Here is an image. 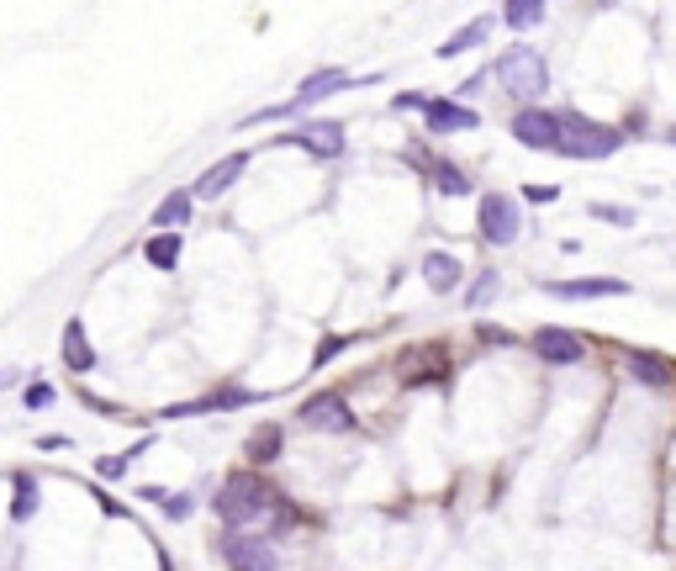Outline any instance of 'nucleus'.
<instances>
[{
  "label": "nucleus",
  "instance_id": "a878e982",
  "mask_svg": "<svg viewBox=\"0 0 676 571\" xmlns=\"http://www.w3.org/2000/svg\"><path fill=\"white\" fill-rule=\"evenodd\" d=\"M492 297H497V270H486L481 281H476L471 291H465V307H486Z\"/></svg>",
  "mask_w": 676,
  "mask_h": 571
},
{
  "label": "nucleus",
  "instance_id": "423d86ee",
  "mask_svg": "<svg viewBox=\"0 0 676 571\" xmlns=\"http://www.w3.org/2000/svg\"><path fill=\"white\" fill-rule=\"evenodd\" d=\"M513 138L534 154H560V112L523 106V112H513Z\"/></svg>",
  "mask_w": 676,
  "mask_h": 571
},
{
  "label": "nucleus",
  "instance_id": "cd10ccee",
  "mask_svg": "<svg viewBox=\"0 0 676 571\" xmlns=\"http://www.w3.org/2000/svg\"><path fill=\"white\" fill-rule=\"evenodd\" d=\"M344 349H349V339H344V334H338V339H333V334H328V339H323V344H317V355H312V365H328V360H333V355H344Z\"/></svg>",
  "mask_w": 676,
  "mask_h": 571
},
{
  "label": "nucleus",
  "instance_id": "2eb2a0df",
  "mask_svg": "<svg viewBox=\"0 0 676 571\" xmlns=\"http://www.w3.org/2000/svg\"><path fill=\"white\" fill-rule=\"evenodd\" d=\"M624 360H629V376L640 381V386H655V392H666V386L676 381L666 355H650V349H624Z\"/></svg>",
  "mask_w": 676,
  "mask_h": 571
},
{
  "label": "nucleus",
  "instance_id": "c756f323",
  "mask_svg": "<svg viewBox=\"0 0 676 571\" xmlns=\"http://www.w3.org/2000/svg\"><path fill=\"white\" fill-rule=\"evenodd\" d=\"M523 196H529L534 207H550V201L560 196V186H544V180H534V186H523Z\"/></svg>",
  "mask_w": 676,
  "mask_h": 571
},
{
  "label": "nucleus",
  "instance_id": "f3484780",
  "mask_svg": "<svg viewBox=\"0 0 676 571\" xmlns=\"http://www.w3.org/2000/svg\"><path fill=\"white\" fill-rule=\"evenodd\" d=\"M191 207H196L191 191H169L159 207H154V228H159V233H180L185 223H191Z\"/></svg>",
  "mask_w": 676,
  "mask_h": 571
},
{
  "label": "nucleus",
  "instance_id": "b1692460",
  "mask_svg": "<svg viewBox=\"0 0 676 571\" xmlns=\"http://www.w3.org/2000/svg\"><path fill=\"white\" fill-rule=\"evenodd\" d=\"M37 513V487H32V476H16V503H11V519L16 524H27Z\"/></svg>",
  "mask_w": 676,
  "mask_h": 571
},
{
  "label": "nucleus",
  "instance_id": "6ab92c4d",
  "mask_svg": "<svg viewBox=\"0 0 676 571\" xmlns=\"http://www.w3.org/2000/svg\"><path fill=\"white\" fill-rule=\"evenodd\" d=\"M428 180H434L439 196H471V175H465L455 159H434L428 164Z\"/></svg>",
  "mask_w": 676,
  "mask_h": 571
},
{
  "label": "nucleus",
  "instance_id": "39448f33",
  "mask_svg": "<svg viewBox=\"0 0 676 571\" xmlns=\"http://www.w3.org/2000/svg\"><path fill=\"white\" fill-rule=\"evenodd\" d=\"M476 228L486 244H513V238L523 233V212H518V201L513 196H497V191H486L481 196V207H476Z\"/></svg>",
  "mask_w": 676,
  "mask_h": 571
},
{
  "label": "nucleus",
  "instance_id": "aec40b11",
  "mask_svg": "<svg viewBox=\"0 0 676 571\" xmlns=\"http://www.w3.org/2000/svg\"><path fill=\"white\" fill-rule=\"evenodd\" d=\"M180 249H185L180 233H154V238L143 244V260L154 265V270H175V265H180Z\"/></svg>",
  "mask_w": 676,
  "mask_h": 571
},
{
  "label": "nucleus",
  "instance_id": "2f4dec72",
  "mask_svg": "<svg viewBox=\"0 0 676 571\" xmlns=\"http://www.w3.org/2000/svg\"><path fill=\"white\" fill-rule=\"evenodd\" d=\"M476 339H481V344H513V334H507V328H492V323H481Z\"/></svg>",
  "mask_w": 676,
  "mask_h": 571
},
{
  "label": "nucleus",
  "instance_id": "c85d7f7f",
  "mask_svg": "<svg viewBox=\"0 0 676 571\" xmlns=\"http://www.w3.org/2000/svg\"><path fill=\"white\" fill-rule=\"evenodd\" d=\"M133 460H138V450H127V455H106L96 471H101V476H122L127 466H133Z\"/></svg>",
  "mask_w": 676,
  "mask_h": 571
},
{
  "label": "nucleus",
  "instance_id": "ddd939ff",
  "mask_svg": "<svg viewBox=\"0 0 676 571\" xmlns=\"http://www.w3.org/2000/svg\"><path fill=\"white\" fill-rule=\"evenodd\" d=\"M254 392H243V386H217V392H206L196 402H180V408H169V418H191V413H233V408H254Z\"/></svg>",
  "mask_w": 676,
  "mask_h": 571
},
{
  "label": "nucleus",
  "instance_id": "f257e3e1",
  "mask_svg": "<svg viewBox=\"0 0 676 571\" xmlns=\"http://www.w3.org/2000/svg\"><path fill=\"white\" fill-rule=\"evenodd\" d=\"M212 513H217L228 529H254L259 519H270V513H286V508H280V497H275L270 482H259L254 471H238V476H228V482H222V492L212 497Z\"/></svg>",
  "mask_w": 676,
  "mask_h": 571
},
{
  "label": "nucleus",
  "instance_id": "473e14b6",
  "mask_svg": "<svg viewBox=\"0 0 676 571\" xmlns=\"http://www.w3.org/2000/svg\"><path fill=\"white\" fill-rule=\"evenodd\" d=\"M666 138H671V143H676V127H671V133H666Z\"/></svg>",
  "mask_w": 676,
  "mask_h": 571
},
{
  "label": "nucleus",
  "instance_id": "7c9ffc66",
  "mask_svg": "<svg viewBox=\"0 0 676 571\" xmlns=\"http://www.w3.org/2000/svg\"><path fill=\"white\" fill-rule=\"evenodd\" d=\"M428 101H434V96H423V90H402V96H397V112H428Z\"/></svg>",
  "mask_w": 676,
  "mask_h": 571
},
{
  "label": "nucleus",
  "instance_id": "1a4fd4ad",
  "mask_svg": "<svg viewBox=\"0 0 676 571\" xmlns=\"http://www.w3.org/2000/svg\"><path fill=\"white\" fill-rule=\"evenodd\" d=\"M544 291L560 302H603V297H629V281L613 275H587V281H544Z\"/></svg>",
  "mask_w": 676,
  "mask_h": 571
},
{
  "label": "nucleus",
  "instance_id": "4be33fe9",
  "mask_svg": "<svg viewBox=\"0 0 676 571\" xmlns=\"http://www.w3.org/2000/svg\"><path fill=\"white\" fill-rule=\"evenodd\" d=\"M486 32H492V22H486V16H481V22H471V27H460L455 38L439 43V59H455V53H465V48H481Z\"/></svg>",
  "mask_w": 676,
  "mask_h": 571
},
{
  "label": "nucleus",
  "instance_id": "bb28decb",
  "mask_svg": "<svg viewBox=\"0 0 676 571\" xmlns=\"http://www.w3.org/2000/svg\"><path fill=\"white\" fill-rule=\"evenodd\" d=\"M592 217H597V223H618V228H629V223H634V207H608V201H597Z\"/></svg>",
  "mask_w": 676,
  "mask_h": 571
},
{
  "label": "nucleus",
  "instance_id": "7ed1b4c3",
  "mask_svg": "<svg viewBox=\"0 0 676 571\" xmlns=\"http://www.w3.org/2000/svg\"><path fill=\"white\" fill-rule=\"evenodd\" d=\"M497 85L507 90L513 101H523V106H534L544 90H550V69H544V59L534 48H507L502 59H497Z\"/></svg>",
  "mask_w": 676,
  "mask_h": 571
},
{
  "label": "nucleus",
  "instance_id": "412c9836",
  "mask_svg": "<svg viewBox=\"0 0 676 571\" xmlns=\"http://www.w3.org/2000/svg\"><path fill=\"white\" fill-rule=\"evenodd\" d=\"M544 22V0H507L502 6V27H513V32H529Z\"/></svg>",
  "mask_w": 676,
  "mask_h": 571
},
{
  "label": "nucleus",
  "instance_id": "0eeeda50",
  "mask_svg": "<svg viewBox=\"0 0 676 571\" xmlns=\"http://www.w3.org/2000/svg\"><path fill=\"white\" fill-rule=\"evenodd\" d=\"M529 349H534L544 365H555V371H560V365H581V360H587V339L571 334V328H555V323L550 328H534Z\"/></svg>",
  "mask_w": 676,
  "mask_h": 571
},
{
  "label": "nucleus",
  "instance_id": "72a5a7b5",
  "mask_svg": "<svg viewBox=\"0 0 676 571\" xmlns=\"http://www.w3.org/2000/svg\"><path fill=\"white\" fill-rule=\"evenodd\" d=\"M164 571H175V566H169V561H164Z\"/></svg>",
  "mask_w": 676,
  "mask_h": 571
},
{
  "label": "nucleus",
  "instance_id": "5701e85b",
  "mask_svg": "<svg viewBox=\"0 0 676 571\" xmlns=\"http://www.w3.org/2000/svg\"><path fill=\"white\" fill-rule=\"evenodd\" d=\"M143 497H148V503H159L169 519H191V513H196V497H169L164 487H143Z\"/></svg>",
  "mask_w": 676,
  "mask_h": 571
},
{
  "label": "nucleus",
  "instance_id": "393cba45",
  "mask_svg": "<svg viewBox=\"0 0 676 571\" xmlns=\"http://www.w3.org/2000/svg\"><path fill=\"white\" fill-rule=\"evenodd\" d=\"M53 397H59V392H53V381H27V392H22V402H27L32 413L53 408Z\"/></svg>",
  "mask_w": 676,
  "mask_h": 571
},
{
  "label": "nucleus",
  "instance_id": "4468645a",
  "mask_svg": "<svg viewBox=\"0 0 676 571\" xmlns=\"http://www.w3.org/2000/svg\"><path fill=\"white\" fill-rule=\"evenodd\" d=\"M59 355H64V365L74 376H90L96 371V344L85 339V323L80 318H69L64 323V334H59Z\"/></svg>",
  "mask_w": 676,
  "mask_h": 571
},
{
  "label": "nucleus",
  "instance_id": "9b49d317",
  "mask_svg": "<svg viewBox=\"0 0 676 571\" xmlns=\"http://www.w3.org/2000/svg\"><path fill=\"white\" fill-rule=\"evenodd\" d=\"M423 122H428V133L449 138V133H471V127H481V112H471L465 101L434 96V101H428V112H423Z\"/></svg>",
  "mask_w": 676,
  "mask_h": 571
},
{
  "label": "nucleus",
  "instance_id": "a211bd4d",
  "mask_svg": "<svg viewBox=\"0 0 676 571\" xmlns=\"http://www.w3.org/2000/svg\"><path fill=\"white\" fill-rule=\"evenodd\" d=\"M280 439H286L280 423H259V429L249 434V466H275V460H280Z\"/></svg>",
  "mask_w": 676,
  "mask_h": 571
},
{
  "label": "nucleus",
  "instance_id": "20e7f679",
  "mask_svg": "<svg viewBox=\"0 0 676 571\" xmlns=\"http://www.w3.org/2000/svg\"><path fill=\"white\" fill-rule=\"evenodd\" d=\"M217 556L228 561V571H280V550L270 534H254V529H228L217 540Z\"/></svg>",
  "mask_w": 676,
  "mask_h": 571
},
{
  "label": "nucleus",
  "instance_id": "9d476101",
  "mask_svg": "<svg viewBox=\"0 0 676 571\" xmlns=\"http://www.w3.org/2000/svg\"><path fill=\"white\" fill-rule=\"evenodd\" d=\"M286 143H302L312 159H338L344 154V127L338 122H296L286 133Z\"/></svg>",
  "mask_w": 676,
  "mask_h": 571
},
{
  "label": "nucleus",
  "instance_id": "f8f14e48",
  "mask_svg": "<svg viewBox=\"0 0 676 571\" xmlns=\"http://www.w3.org/2000/svg\"><path fill=\"white\" fill-rule=\"evenodd\" d=\"M249 170V154H222L217 164H206L201 170V180L191 186V196H201V201H212V196H228L233 191V180Z\"/></svg>",
  "mask_w": 676,
  "mask_h": 571
},
{
  "label": "nucleus",
  "instance_id": "dca6fc26",
  "mask_svg": "<svg viewBox=\"0 0 676 571\" xmlns=\"http://www.w3.org/2000/svg\"><path fill=\"white\" fill-rule=\"evenodd\" d=\"M460 275H465V265L455 260V254H444V249H428L423 254V281L434 286V291H455Z\"/></svg>",
  "mask_w": 676,
  "mask_h": 571
},
{
  "label": "nucleus",
  "instance_id": "f03ea898",
  "mask_svg": "<svg viewBox=\"0 0 676 571\" xmlns=\"http://www.w3.org/2000/svg\"><path fill=\"white\" fill-rule=\"evenodd\" d=\"M624 149V133L581 112H560V154L566 159H608Z\"/></svg>",
  "mask_w": 676,
  "mask_h": 571
},
{
  "label": "nucleus",
  "instance_id": "6e6552de",
  "mask_svg": "<svg viewBox=\"0 0 676 571\" xmlns=\"http://www.w3.org/2000/svg\"><path fill=\"white\" fill-rule=\"evenodd\" d=\"M302 429H317V434H349L354 429V413L338 392H317L312 402H302Z\"/></svg>",
  "mask_w": 676,
  "mask_h": 571
}]
</instances>
